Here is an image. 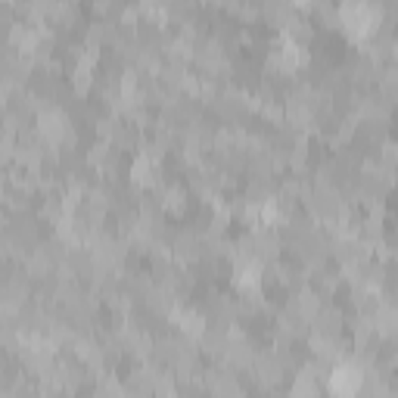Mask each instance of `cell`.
<instances>
[{
    "instance_id": "7a4b0ae2",
    "label": "cell",
    "mask_w": 398,
    "mask_h": 398,
    "mask_svg": "<svg viewBox=\"0 0 398 398\" xmlns=\"http://www.w3.org/2000/svg\"><path fill=\"white\" fill-rule=\"evenodd\" d=\"M361 386H364V370L358 368V364H352V361L336 364L333 373L327 377V389H330L333 395H342V398L358 395L361 392Z\"/></svg>"
},
{
    "instance_id": "3957f363",
    "label": "cell",
    "mask_w": 398,
    "mask_h": 398,
    "mask_svg": "<svg viewBox=\"0 0 398 398\" xmlns=\"http://www.w3.org/2000/svg\"><path fill=\"white\" fill-rule=\"evenodd\" d=\"M262 283V264L259 259H240L237 268H233V286L240 293H249V290H259Z\"/></svg>"
},
{
    "instance_id": "8992f818",
    "label": "cell",
    "mask_w": 398,
    "mask_h": 398,
    "mask_svg": "<svg viewBox=\"0 0 398 398\" xmlns=\"http://www.w3.org/2000/svg\"><path fill=\"white\" fill-rule=\"evenodd\" d=\"M177 321H181V327L190 336H199L202 333V317L197 315V311H187V315H177Z\"/></svg>"
},
{
    "instance_id": "52a82bcc",
    "label": "cell",
    "mask_w": 398,
    "mask_h": 398,
    "mask_svg": "<svg viewBox=\"0 0 398 398\" xmlns=\"http://www.w3.org/2000/svg\"><path fill=\"white\" fill-rule=\"evenodd\" d=\"M293 392H295V395H311V392H317V386L311 383V373H302V380H295Z\"/></svg>"
},
{
    "instance_id": "5b68a950",
    "label": "cell",
    "mask_w": 398,
    "mask_h": 398,
    "mask_svg": "<svg viewBox=\"0 0 398 398\" xmlns=\"http://www.w3.org/2000/svg\"><path fill=\"white\" fill-rule=\"evenodd\" d=\"M131 181H134L137 187H150L156 181V162L150 159V153H144L134 159V165H131Z\"/></svg>"
},
{
    "instance_id": "6da1fadb",
    "label": "cell",
    "mask_w": 398,
    "mask_h": 398,
    "mask_svg": "<svg viewBox=\"0 0 398 398\" xmlns=\"http://www.w3.org/2000/svg\"><path fill=\"white\" fill-rule=\"evenodd\" d=\"M339 22L346 28V35L352 41H364L377 31L380 22V10L370 4V0H342L339 6Z\"/></svg>"
},
{
    "instance_id": "277c9868",
    "label": "cell",
    "mask_w": 398,
    "mask_h": 398,
    "mask_svg": "<svg viewBox=\"0 0 398 398\" xmlns=\"http://www.w3.org/2000/svg\"><path fill=\"white\" fill-rule=\"evenodd\" d=\"M41 131L50 140H59V137H66L69 134V122H66V115L59 112V109H44L41 112Z\"/></svg>"
}]
</instances>
